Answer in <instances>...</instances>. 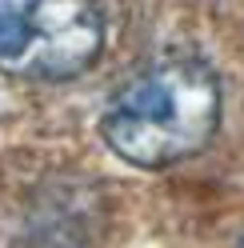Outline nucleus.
<instances>
[{
  "instance_id": "1",
  "label": "nucleus",
  "mask_w": 244,
  "mask_h": 248,
  "mask_svg": "<svg viewBox=\"0 0 244 248\" xmlns=\"http://www.w3.org/2000/svg\"><path fill=\"white\" fill-rule=\"evenodd\" d=\"M220 128V80L196 56L156 60L112 96L100 136L136 168H168L196 156Z\"/></svg>"
},
{
  "instance_id": "2",
  "label": "nucleus",
  "mask_w": 244,
  "mask_h": 248,
  "mask_svg": "<svg viewBox=\"0 0 244 248\" xmlns=\"http://www.w3.org/2000/svg\"><path fill=\"white\" fill-rule=\"evenodd\" d=\"M104 12L96 0H0V72L56 84L96 64Z\"/></svg>"
},
{
  "instance_id": "3",
  "label": "nucleus",
  "mask_w": 244,
  "mask_h": 248,
  "mask_svg": "<svg viewBox=\"0 0 244 248\" xmlns=\"http://www.w3.org/2000/svg\"><path fill=\"white\" fill-rule=\"evenodd\" d=\"M240 248H244V240H240Z\"/></svg>"
}]
</instances>
